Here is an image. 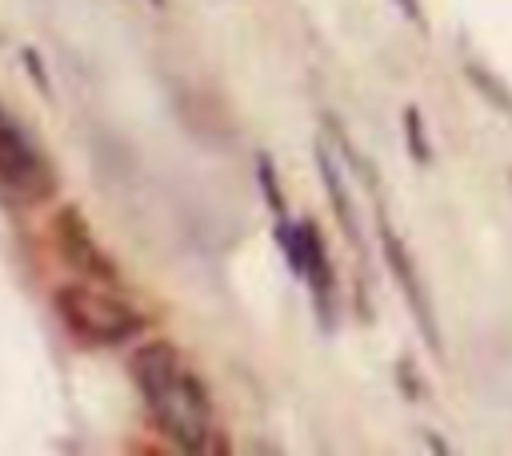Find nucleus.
Listing matches in <instances>:
<instances>
[{"label":"nucleus","mask_w":512,"mask_h":456,"mask_svg":"<svg viewBox=\"0 0 512 456\" xmlns=\"http://www.w3.org/2000/svg\"><path fill=\"white\" fill-rule=\"evenodd\" d=\"M132 380L152 412V420L188 452L208 448L212 400L196 372H188L168 340H148L132 352Z\"/></svg>","instance_id":"f257e3e1"},{"label":"nucleus","mask_w":512,"mask_h":456,"mask_svg":"<svg viewBox=\"0 0 512 456\" xmlns=\"http://www.w3.org/2000/svg\"><path fill=\"white\" fill-rule=\"evenodd\" d=\"M56 312L64 328L84 344H124L144 332V316L132 304L88 284H64L56 292Z\"/></svg>","instance_id":"f03ea898"},{"label":"nucleus","mask_w":512,"mask_h":456,"mask_svg":"<svg viewBox=\"0 0 512 456\" xmlns=\"http://www.w3.org/2000/svg\"><path fill=\"white\" fill-rule=\"evenodd\" d=\"M0 184H8L20 196H32V200H44L56 184L52 164L44 160L36 140L8 116L4 104H0Z\"/></svg>","instance_id":"7ed1b4c3"},{"label":"nucleus","mask_w":512,"mask_h":456,"mask_svg":"<svg viewBox=\"0 0 512 456\" xmlns=\"http://www.w3.org/2000/svg\"><path fill=\"white\" fill-rule=\"evenodd\" d=\"M380 244H384V260H388V268H392V276H396V284H400V292H404V300H408V308H412V316H416L424 340H428L432 348H440V332H436V320H432V304H428V296H424V284H420V276H416V264H412L404 240L392 232V224H388L384 216H380Z\"/></svg>","instance_id":"20e7f679"},{"label":"nucleus","mask_w":512,"mask_h":456,"mask_svg":"<svg viewBox=\"0 0 512 456\" xmlns=\"http://www.w3.org/2000/svg\"><path fill=\"white\" fill-rule=\"evenodd\" d=\"M52 228H56V240H60L64 260H68L72 268H80L84 276H96V280H104V284L116 280V264L100 252V244H96L92 228L84 224L80 208H64V212L52 220Z\"/></svg>","instance_id":"39448f33"},{"label":"nucleus","mask_w":512,"mask_h":456,"mask_svg":"<svg viewBox=\"0 0 512 456\" xmlns=\"http://www.w3.org/2000/svg\"><path fill=\"white\" fill-rule=\"evenodd\" d=\"M300 224H304V284L312 288L320 324L332 332V288H336V280H332V260H328V248H324L316 224H312V220H300Z\"/></svg>","instance_id":"423d86ee"},{"label":"nucleus","mask_w":512,"mask_h":456,"mask_svg":"<svg viewBox=\"0 0 512 456\" xmlns=\"http://www.w3.org/2000/svg\"><path fill=\"white\" fill-rule=\"evenodd\" d=\"M316 164H320V176H324V188H328V196H332V204H336V216H340V224H344V232L356 240V220H352V200H348V192H344V176H340V168H336V160H332V152L320 144L316 148Z\"/></svg>","instance_id":"0eeeda50"},{"label":"nucleus","mask_w":512,"mask_h":456,"mask_svg":"<svg viewBox=\"0 0 512 456\" xmlns=\"http://www.w3.org/2000/svg\"><path fill=\"white\" fill-rule=\"evenodd\" d=\"M276 240H280V252H284V260H288L292 276L304 280V224H292L288 216L276 220Z\"/></svg>","instance_id":"6e6552de"},{"label":"nucleus","mask_w":512,"mask_h":456,"mask_svg":"<svg viewBox=\"0 0 512 456\" xmlns=\"http://www.w3.org/2000/svg\"><path fill=\"white\" fill-rule=\"evenodd\" d=\"M256 180H260V192H264V200H268L272 216H276V220H284L288 212H284V196H280V180H276V164H272V156H268V152H260V156H256Z\"/></svg>","instance_id":"1a4fd4ad"},{"label":"nucleus","mask_w":512,"mask_h":456,"mask_svg":"<svg viewBox=\"0 0 512 456\" xmlns=\"http://www.w3.org/2000/svg\"><path fill=\"white\" fill-rule=\"evenodd\" d=\"M404 128H408L412 156L424 164V160H428V140H424V128H420V112H416V108H408V112H404Z\"/></svg>","instance_id":"9d476101"},{"label":"nucleus","mask_w":512,"mask_h":456,"mask_svg":"<svg viewBox=\"0 0 512 456\" xmlns=\"http://www.w3.org/2000/svg\"><path fill=\"white\" fill-rule=\"evenodd\" d=\"M20 60H24V68L36 76V88L48 96V92H52V84H48V68H44V60H40V52H36V48H24V52H20Z\"/></svg>","instance_id":"9b49d317"},{"label":"nucleus","mask_w":512,"mask_h":456,"mask_svg":"<svg viewBox=\"0 0 512 456\" xmlns=\"http://www.w3.org/2000/svg\"><path fill=\"white\" fill-rule=\"evenodd\" d=\"M400 4V12L412 20V24H424V12H420V0H396Z\"/></svg>","instance_id":"f8f14e48"},{"label":"nucleus","mask_w":512,"mask_h":456,"mask_svg":"<svg viewBox=\"0 0 512 456\" xmlns=\"http://www.w3.org/2000/svg\"><path fill=\"white\" fill-rule=\"evenodd\" d=\"M152 4H164V0H152Z\"/></svg>","instance_id":"ddd939ff"}]
</instances>
